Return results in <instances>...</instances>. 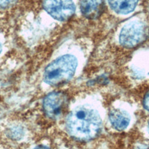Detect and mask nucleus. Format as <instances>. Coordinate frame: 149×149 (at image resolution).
<instances>
[{
	"instance_id": "obj_1",
	"label": "nucleus",
	"mask_w": 149,
	"mask_h": 149,
	"mask_svg": "<svg viewBox=\"0 0 149 149\" xmlns=\"http://www.w3.org/2000/svg\"><path fill=\"white\" fill-rule=\"evenodd\" d=\"M65 126L68 133L73 138L80 141H88L99 134L102 121L96 111L81 106L68 115Z\"/></svg>"
},
{
	"instance_id": "obj_2",
	"label": "nucleus",
	"mask_w": 149,
	"mask_h": 149,
	"mask_svg": "<svg viewBox=\"0 0 149 149\" xmlns=\"http://www.w3.org/2000/svg\"><path fill=\"white\" fill-rule=\"evenodd\" d=\"M77 65L76 58L71 55L59 56L45 68L43 80L47 84L53 86L65 84L73 77Z\"/></svg>"
},
{
	"instance_id": "obj_3",
	"label": "nucleus",
	"mask_w": 149,
	"mask_h": 149,
	"mask_svg": "<svg viewBox=\"0 0 149 149\" xmlns=\"http://www.w3.org/2000/svg\"><path fill=\"white\" fill-rule=\"evenodd\" d=\"M146 25L140 21H133L125 24L119 35L120 44L126 48H133L142 42L147 36Z\"/></svg>"
},
{
	"instance_id": "obj_4",
	"label": "nucleus",
	"mask_w": 149,
	"mask_h": 149,
	"mask_svg": "<svg viewBox=\"0 0 149 149\" xmlns=\"http://www.w3.org/2000/svg\"><path fill=\"white\" fill-rule=\"evenodd\" d=\"M68 103L66 94L62 91H52L47 94L42 100V109L51 119L60 118L65 112Z\"/></svg>"
},
{
	"instance_id": "obj_5",
	"label": "nucleus",
	"mask_w": 149,
	"mask_h": 149,
	"mask_svg": "<svg viewBox=\"0 0 149 149\" xmlns=\"http://www.w3.org/2000/svg\"><path fill=\"white\" fill-rule=\"evenodd\" d=\"M42 7L52 17L59 21L68 20L75 12L72 0H42Z\"/></svg>"
},
{
	"instance_id": "obj_6",
	"label": "nucleus",
	"mask_w": 149,
	"mask_h": 149,
	"mask_svg": "<svg viewBox=\"0 0 149 149\" xmlns=\"http://www.w3.org/2000/svg\"><path fill=\"white\" fill-rule=\"evenodd\" d=\"M82 15L89 19H95L100 16L104 10V0H81L80 3Z\"/></svg>"
},
{
	"instance_id": "obj_7",
	"label": "nucleus",
	"mask_w": 149,
	"mask_h": 149,
	"mask_svg": "<svg viewBox=\"0 0 149 149\" xmlns=\"http://www.w3.org/2000/svg\"><path fill=\"white\" fill-rule=\"evenodd\" d=\"M109 119L113 127L119 131L126 129L130 121V118L128 113L119 109L111 111L109 114Z\"/></svg>"
},
{
	"instance_id": "obj_8",
	"label": "nucleus",
	"mask_w": 149,
	"mask_h": 149,
	"mask_svg": "<svg viewBox=\"0 0 149 149\" xmlns=\"http://www.w3.org/2000/svg\"><path fill=\"white\" fill-rule=\"evenodd\" d=\"M27 2V0H0V19L10 17Z\"/></svg>"
},
{
	"instance_id": "obj_9",
	"label": "nucleus",
	"mask_w": 149,
	"mask_h": 149,
	"mask_svg": "<svg viewBox=\"0 0 149 149\" xmlns=\"http://www.w3.org/2000/svg\"><path fill=\"white\" fill-rule=\"evenodd\" d=\"M138 0H108L111 9L118 14L126 15L136 8Z\"/></svg>"
},
{
	"instance_id": "obj_10",
	"label": "nucleus",
	"mask_w": 149,
	"mask_h": 149,
	"mask_svg": "<svg viewBox=\"0 0 149 149\" xmlns=\"http://www.w3.org/2000/svg\"><path fill=\"white\" fill-rule=\"evenodd\" d=\"M143 105L144 108L148 111H149V91L146 93L145 94L143 100Z\"/></svg>"
},
{
	"instance_id": "obj_11",
	"label": "nucleus",
	"mask_w": 149,
	"mask_h": 149,
	"mask_svg": "<svg viewBox=\"0 0 149 149\" xmlns=\"http://www.w3.org/2000/svg\"><path fill=\"white\" fill-rule=\"evenodd\" d=\"M133 149H149V145L144 144H140L134 146Z\"/></svg>"
},
{
	"instance_id": "obj_12",
	"label": "nucleus",
	"mask_w": 149,
	"mask_h": 149,
	"mask_svg": "<svg viewBox=\"0 0 149 149\" xmlns=\"http://www.w3.org/2000/svg\"><path fill=\"white\" fill-rule=\"evenodd\" d=\"M34 149H50V148L46 146H44L42 144H40V145H38L36 147H35L34 148Z\"/></svg>"
},
{
	"instance_id": "obj_13",
	"label": "nucleus",
	"mask_w": 149,
	"mask_h": 149,
	"mask_svg": "<svg viewBox=\"0 0 149 149\" xmlns=\"http://www.w3.org/2000/svg\"><path fill=\"white\" fill-rule=\"evenodd\" d=\"M1 51H2V47H1V44L0 43V54L1 53Z\"/></svg>"
},
{
	"instance_id": "obj_14",
	"label": "nucleus",
	"mask_w": 149,
	"mask_h": 149,
	"mask_svg": "<svg viewBox=\"0 0 149 149\" xmlns=\"http://www.w3.org/2000/svg\"><path fill=\"white\" fill-rule=\"evenodd\" d=\"M148 131H149V122H148Z\"/></svg>"
}]
</instances>
